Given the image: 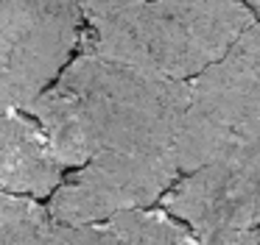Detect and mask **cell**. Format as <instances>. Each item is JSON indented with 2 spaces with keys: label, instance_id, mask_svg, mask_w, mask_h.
<instances>
[{
  "label": "cell",
  "instance_id": "cell-7",
  "mask_svg": "<svg viewBox=\"0 0 260 245\" xmlns=\"http://www.w3.org/2000/svg\"><path fill=\"white\" fill-rule=\"evenodd\" d=\"M68 170L31 114L0 111V195L51 200Z\"/></svg>",
  "mask_w": 260,
  "mask_h": 245
},
{
  "label": "cell",
  "instance_id": "cell-9",
  "mask_svg": "<svg viewBox=\"0 0 260 245\" xmlns=\"http://www.w3.org/2000/svg\"><path fill=\"white\" fill-rule=\"evenodd\" d=\"M53 226L40 200L0 195V245H45Z\"/></svg>",
  "mask_w": 260,
  "mask_h": 245
},
{
  "label": "cell",
  "instance_id": "cell-11",
  "mask_svg": "<svg viewBox=\"0 0 260 245\" xmlns=\"http://www.w3.org/2000/svg\"><path fill=\"white\" fill-rule=\"evenodd\" d=\"M252 11H254V20L260 22V3H252Z\"/></svg>",
  "mask_w": 260,
  "mask_h": 245
},
{
  "label": "cell",
  "instance_id": "cell-3",
  "mask_svg": "<svg viewBox=\"0 0 260 245\" xmlns=\"http://www.w3.org/2000/svg\"><path fill=\"white\" fill-rule=\"evenodd\" d=\"M260 148V22L199 78L187 81V111L176 139L182 176Z\"/></svg>",
  "mask_w": 260,
  "mask_h": 245
},
{
  "label": "cell",
  "instance_id": "cell-10",
  "mask_svg": "<svg viewBox=\"0 0 260 245\" xmlns=\"http://www.w3.org/2000/svg\"><path fill=\"white\" fill-rule=\"evenodd\" d=\"M45 245H123V242L107 226H87V228L53 226Z\"/></svg>",
  "mask_w": 260,
  "mask_h": 245
},
{
  "label": "cell",
  "instance_id": "cell-4",
  "mask_svg": "<svg viewBox=\"0 0 260 245\" xmlns=\"http://www.w3.org/2000/svg\"><path fill=\"white\" fill-rule=\"evenodd\" d=\"M81 3H0V111H23L79 56Z\"/></svg>",
  "mask_w": 260,
  "mask_h": 245
},
{
  "label": "cell",
  "instance_id": "cell-1",
  "mask_svg": "<svg viewBox=\"0 0 260 245\" xmlns=\"http://www.w3.org/2000/svg\"><path fill=\"white\" fill-rule=\"evenodd\" d=\"M185 111L187 84L79 53L28 114L64 170H79L98 156L176 153Z\"/></svg>",
  "mask_w": 260,
  "mask_h": 245
},
{
  "label": "cell",
  "instance_id": "cell-6",
  "mask_svg": "<svg viewBox=\"0 0 260 245\" xmlns=\"http://www.w3.org/2000/svg\"><path fill=\"white\" fill-rule=\"evenodd\" d=\"M159 206L199 245H260V148L185 173Z\"/></svg>",
  "mask_w": 260,
  "mask_h": 245
},
{
  "label": "cell",
  "instance_id": "cell-5",
  "mask_svg": "<svg viewBox=\"0 0 260 245\" xmlns=\"http://www.w3.org/2000/svg\"><path fill=\"white\" fill-rule=\"evenodd\" d=\"M182 178L176 153L98 156L79 170H68L64 181L48 200L56 226H104L126 212L154 209Z\"/></svg>",
  "mask_w": 260,
  "mask_h": 245
},
{
  "label": "cell",
  "instance_id": "cell-8",
  "mask_svg": "<svg viewBox=\"0 0 260 245\" xmlns=\"http://www.w3.org/2000/svg\"><path fill=\"white\" fill-rule=\"evenodd\" d=\"M123 245H199L193 231L174 215L154 206V209L126 212L104 223Z\"/></svg>",
  "mask_w": 260,
  "mask_h": 245
},
{
  "label": "cell",
  "instance_id": "cell-2",
  "mask_svg": "<svg viewBox=\"0 0 260 245\" xmlns=\"http://www.w3.org/2000/svg\"><path fill=\"white\" fill-rule=\"evenodd\" d=\"M79 53L129 64L165 81L187 84L224 59L254 25L246 3H81Z\"/></svg>",
  "mask_w": 260,
  "mask_h": 245
}]
</instances>
